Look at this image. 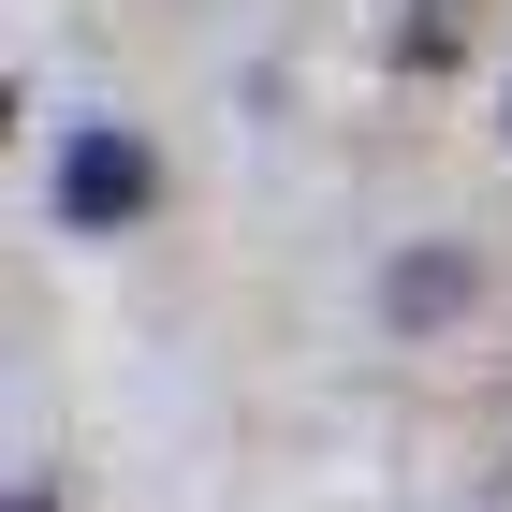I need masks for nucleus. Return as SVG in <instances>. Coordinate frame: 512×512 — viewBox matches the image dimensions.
Segmentation results:
<instances>
[{"label":"nucleus","mask_w":512,"mask_h":512,"mask_svg":"<svg viewBox=\"0 0 512 512\" xmlns=\"http://www.w3.org/2000/svg\"><path fill=\"white\" fill-rule=\"evenodd\" d=\"M147 205H161V147L132 118H74L59 132V161H44V220L59 235H132Z\"/></svg>","instance_id":"nucleus-1"},{"label":"nucleus","mask_w":512,"mask_h":512,"mask_svg":"<svg viewBox=\"0 0 512 512\" xmlns=\"http://www.w3.org/2000/svg\"><path fill=\"white\" fill-rule=\"evenodd\" d=\"M469 308H483V264H469L454 235H410V249L381 264V322H395V337H454Z\"/></svg>","instance_id":"nucleus-2"},{"label":"nucleus","mask_w":512,"mask_h":512,"mask_svg":"<svg viewBox=\"0 0 512 512\" xmlns=\"http://www.w3.org/2000/svg\"><path fill=\"white\" fill-rule=\"evenodd\" d=\"M15 512H59V498H44V483H15Z\"/></svg>","instance_id":"nucleus-3"},{"label":"nucleus","mask_w":512,"mask_h":512,"mask_svg":"<svg viewBox=\"0 0 512 512\" xmlns=\"http://www.w3.org/2000/svg\"><path fill=\"white\" fill-rule=\"evenodd\" d=\"M498 132H512V103H498Z\"/></svg>","instance_id":"nucleus-4"}]
</instances>
